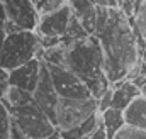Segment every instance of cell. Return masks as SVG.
<instances>
[{"mask_svg":"<svg viewBox=\"0 0 146 139\" xmlns=\"http://www.w3.org/2000/svg\"><path fill=\"white\" fill-rule=\"evenodd\" d=\"M95 36L104 53V68L110 85L126 80L139 65V46L131 19L119 9L97 7Z\"/></svg>","mask_w":146,"mask_h":139,"instance_id":"6da1fadb","label":"cell"},{"mask_svg":"<svg viewBox=\"0 0 146 139\" xmlns=\"http://www.w3.org/2000/svg\"><path fill=\"white\" fill-rule=\"evenodd\" d=\"M65 66L88 87L92 97L95 99H99L110 87L104 68L102 46L95 34L65 44Z\"/></svg>","mask_w":146,"mask_h":139,"instance_id":"7a4b0ae2","label":"cell"},{"mask_svg":"<svg viewBox=\"0 0 146 139\" xmlns=\"http://www.w3.org/2000/svg\"><path fill=\"white\" fill-rule=\"evenodd\" d=\"M42 46L36 31H14L9 32L0 48V66L14 70L33 58L42 60Z\"/></svg>","mask_w":146,"mask_h":139,"instance_id":"3957f363","label":"cell"},{"mask_svg":"<svg viewBox=\"0 0 146 139\" xmlns=\"http://www.w3.org/2000/svg\"><path fill=\"white\" fill-rule=\"evenodd\" d=\"M14 122L19 126L26 139L29 138H53L60 129L51 122V119L37 107L34 102L24 107L10 109Z\"/></svg>","mask_w":146,"mask_h":139,"instance_id":"277c9868","label":"cell"},{"mask_svg":"<svg viewBox=\"0 0 146 139\" xmlns=\"http://www.w3.org/2000/svg\"><path fill=\"white\" fill-rule=\"evenodd\" d=\"M95 112H99V102L95 97H87V99L60 97L56 107V127L60 131L76 127Z\"/></svg>","mask_w":146,"mask_h":139,"instance_id":"5b68a950","label":"cell"},{"mask_svg":"<svg viewBox=\"0 0 146 139\" xmlns=\"http://www.w3.org/2000/svg\"><path fill=\"white\" fill-rule=\"evenodd\" d=\"M7 15V34L14 31H36L39 10L33 0H0Z\"/></svg>","mask_w":146,"mask_h":139,"instance_id":"8992f818","label":"cell"},{"mask_svg":"<svg viewBox=\"0 0 146 139\" xmlns=\"http://www.w3.org/2000/svg\"><path fill=\"white\" fill-rule=\"evenodd\" d=\"M46 66H48L53 85H54L60 97H63V99H87V97H92L88 87L72 70H68L66 66H60V65H51V63H46Z\"/></svg>","mask_w":146,"mask_h":139,"instance_id":"52a82bcc","label":"cell"},{"mask_svg":"<svg viewBox=\"0 0 146 139\" xmlns=\"http://www.w3.org/2000/svg\"><path fill=\"white\" fill-rule=\"evenodd\" d=\"M33 97H34V104L51 119V122L56 126V107H58V100H60V95L53 85V80H51V75L48 71L46 63L42 61V66H41V75H39V81H37L36 90L33 92Z\"/></svg>","mask_w":146,"mask_h":139,"instance_id":"ba28073f","label":"cell"},{"mask_svg":"<svg viewBox=\"0 0 146 139\" xmlns=\"http://www.w3.org/2000/svg\"><path fill=\"white\" fill-rule=\"evenodd\" d=\"M72 15L73 14L68 2L65 5H61L60 9H56V10L41 14L36 27L37 36H54V37L65 36L66 29H68V24L72 21Z\"/></svg>","mask_w":146,"mask_h":139,"instance_id":"9c48e42d","label":"cell"},{"mask_svg":"<svg viewBox=\"0 0 146 139\" xmlns=\"http://www.w3.org/2000/svg\"><path fill=\"white\" fill-rule=\"evenodd\" d=\"M41 66H42V60L33 58L31 61L10 70V85L19 87V88L27 90V92L33 93L37 87V81H39Z\"/></svg>","mask_w":146,"mask_h":139,"instance_id":"30bf717a","label":"cell"},{"mask_svg":"<svg viewBox=\"0 0 146 139\" xmlns=\"http://www.w3.org/2000/svg\"><path fill=\"white\" fill-rule=\"evenodd\" d=\"M72 14L80 21L88 34H95L97 27V5L90 0H68Z\"/></svg>","mask_w":146,"mask_h":139,"instance_id":"8fae6325","label":"cell"},{"mask_svg":"<svg viewBox=\"0 0 146 139\" xmlns=\"http://www.w3.org/2000/svg\"><path fill=\"white\" fill-rule=\"evenodd\" d=\"M114 92H112V105L114 109L124 110L136 97L141 95V88L133 81V80H122L119 83H114Z\"/></svg>","mask_w":146,"mask_h":139,"instance_id":"7c38bea8","label":"cell"},{"mask_svg":"<svg viewBox=\"0 0 146 139\" xmlns=\"http://www.w3.org/2000/svg\"><path fill=\"white\" fill-rule=\"evenodd\" d=\"M124 119L127 126L146 131V97L139 95L124 109Z\"/></svg>","mask_w":146,"mask_h":139,"instance_id":"4fadbf2b","label":"cell"},{"mask_svg":"<svg viewBox=\"0 0 146 139\" xmlns=\"http://www.w3.org/2000/svg\"><path fill=\"white\" fill-rule=\"evenodd\" d=\"M100 115H102V126H104V129H106L109 139H114V136L117 134V131H119L122 126H126L124 110L109 107L107 110L100 112Z\"/></svg>","mask_w":146,"mask_h":139,"instance_id":"5bb4252c","label":"cell"},{"mask_svg":"<svg viewBox=\"0 0 146 139\" xmlns=\"http://www.w3.org/2000/svg\"><path fill=\"white\" fill-rule=\"evenodd\" d=\"M131 19V24H133V29L136 32V39H138V46H139V51L141 54L145 53L146 49V0H141L134 15L129 17Z\"/></svg>","mask_w":146,"mask_h":139,"instance_id":"9a60e30c","label":"cell"},{"mask_svg":"<svg viewBox=\"0 0 146 139\" xmlns=\"http://www.w3.org/2000/svg\"><path fill=\"white\" fill-rule=\"evenodd\" d=\"M2 100L7 104L9 109H15V107H24V105H27V104H33L34 102V97H33L31 92L10 85L9 90H7V93H5V97Z\"/></svg>","mask_w":146,"mask_h":139,"instance_id":"2e32d148","label":"cell"},{"mask_svg":"<svg viewBox=\"0 0 146 139\" xmlns=\"http://www.w3.org/2000/svg\"><path fill=\"white\" fill-rule=\"evenodd\" d=\"M10 127H12L10 109L0 99V139H10Z\"/></svg>","mask_w":146,"mask_h":139,"instance_id":"e0dca14e","label":"cell"},{"mask_svg":"<svg viewBox=\"0 0 146 139\" xmlns=\"http://www.w3.org/2000/svg\"><path fill=\"white\" fill-rule=\"evenodd\" d=\"M114 139H146V131L126 124V126H122L117 131V134L114 136Z\"/></svg>","mask_w":146,"mask_h":139,"instance_id":"ac0fdd59","label":"cell"},{"mask_svg":"<svg viewBox=\"0 0 146 139\" xmlns=\"http://www.w3.org/2000/svg\"><path fill=\"white\" fill-rule=\"evenodd\" d=\"M36 3L39 14H46V12H51V10H56L60 9L61 5H65L68 0H33Z\"/></svg>","mask_w":146,"mask_h":139,"instance_id":"d6986e66","label":"cell"},{"mask_svg":"<svg viewBox=\"0 0 146 139\" xmlns=\"http://www.w3.org/2000/svg\"><path fill=\"white\" fill-rule=\"evenodd\" d=\"M112 92H114V88L109 87L99 99H97V102H99V112H104V110H107L110 105H112Z\"/></svg>","mask_w":146,"mask_h":139,"instance_id":"ffe728a7","label":"cell"},{"mask_svg":"<svg viewBox=\"0 0 146 139\" xmlns=\"http://www.w3.org/2000/svg\"><path fill=\"white\" fill-rule=\"evenodd\" d=\"M9 87H10V71L0 66V99L5 97Z\"/></svg>","mask_w":146,"mask_h":139,"instance_id":"44dd1931","label":"cell"},{"mask_svg":"<svg viewBox=\"0 0 146 139\" xmlns=\"http://www.w3.org/2000/svg\"><path fill=\"white\" fill-rule=\"evenodd\" d=\"M7 36V15H5V10H3V5L0 2V48L3 44V39Z\"/></svg>","mask_w":146,"mask_h":139,"instance_id":"7402d4cb","label":"cell"},{"mask_svg":"<svg viewBox=\"0 0 146 139\" xmlns=\"http://www.w3.org/2000/svg\"><path fill=\"white\" fill-rule=\"evenodd\" d=\"M95 5L102 9H115L119 7V0H95Z\"/></svg>","mask_w":146,"mask_h":139,"instance_id":"603a6c76","label":"cell"},{"mask_svg":"<svg viewBox=\"0 0 146 139\" xmlns=\"http://www.w3.org/2000/svg\"><path fill=\"white\" fill-rule=\"evenodd\" d=\"M87 139H109V138H107V132H106L104 126H99V127H97V129H95V131H94Z\"/></svg>","mask_w":146,"mask_h":139,"instance_id":"cb8c5ba5","label":"cell"},{"mask_svg":"<svg viewBox=\"0 0 146 139\" xmlns=\"http://www.w3.org/2000/svg\"><path fill=\"white\" fill-rule=\"evenodd\" d=\"M141 95H145V97H146V83L141 87Z\"/></svg>","mask_w":146,"mask_h":139,"instance_id":"d4e9b609","label":"cell"},{"mask_svg":"<svg viewBox=\"0 0 146 139\" xmlns=\"http://www.w3.org/2000/svg\"><path fill=\"white\" fill-rule=\"evenodd\" d=\"M143 63H145V66H146V49H145V53H143Z\"/></svg>","mask_w":146,"mask_h":139,"instance_id":"484cf974","label":"cell"},{"mask_svg":"<svg viewBox=\"0 0 146 139\" xmlns=\"http://www.w3.org/2000/svg\"><path fill=\"white\" fill-rule=\"evenodd\" d=\"M29 139H49V138H29Z\"/></svg>","mask_w":146,"mask_h":139,"instance_id":"4316f807","label":"cell"}]
</instances>
